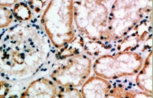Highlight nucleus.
<instances>
[{"instance_id":"17","label":"nucleus","mask_w":153,"mask_h":98,"mask_svg":"<svg viewBox=\"0 0 153 98\" xmlns=\"http://www.w3.org/2000/svg\"><path fill=\"white\" fill-rule=\"evenodd\" d=\"M18 0H0V6L4 7H12L17 3Z\"/></svg>"},{"instance_id":"9","label":"nucleus","mask_w":153,"mask_h":98,"mask_svg":"<svg viewBox=\"0 0 153 98\" xmlns=\"http://www.w3.org/2000/svg\"><path fill=\"white\" fill-rule=\"evenodd\" d=\"M152 50L150 49L143 60L141 69L136 74L135 83L137 87L152 95Z\"/></svg>"},{"instance_id":"15","label":"nucleus","mask_w":153,"mask_h":98,"mask_svg":"<svg viewBox=\"0 0 153 98\" xmlns=\"http://www.w3.org/2000/svg\"><path fill=\"white\" fill-rule=\"evenodd\" d=\"M28 6L31 10L39 13L43 10L45 1L44 0H28Z\"/></svg>"},{"instance_id":"7","label":"nucleus","mask_w":153,"mask_h":98,"mask_svg":"<svg viewBox=\"0 0 153 98\" xmlns=\"http://www.w3.org/2000/svg\"><path fill=\"white\" fill-rule=\"evenodd\" d=\"M59 85L52 79L39 77L29 84L19 97L21 98H56L58 97Z\"/></svg>"},{"instance_id":"13","label":"nucleus","mask_w":153,"mask_h":98,"mask_svg":"<svg viewBox=\"0 0 153 98\" xmlns=\"http://www.w3.org/2000/svg\"><path fill=\"white\" fill-rule=\"evenodd\" d=\"M13 18L11 10L0 6V29L8 27L13 21Z\"/></svg>"},{"instance_id":"4","label":"nucleus","mask_w":153,"mask_h":98,"mask_svg":"<svg viewBox=\"0 0 153 98\" xmlns=\"http://www.w3.org/2000/svg\"><path fill=\"white\" fill-rule=\"evenodd\" d=\"M152 14V0H114L108 19V43L129 33L143 20Z\"/></svg>"},{"instance_id":"6","label":"nucleus","mask_w":153,"mask_h":98,"mask_svg":"<svg viewBox=\"0 0 153 98\" xmlns=\"http://www.w3.org/2000/svg\"><path fill=\"white\" fill-rule=\"evenodd\" d=\"M65 60L53 70L51 78L59 86L81 87L91 73L92 59L85 54L79 53Z\"/></svg>"},{"instance_id":"12","label":"nucleus","mask_w":153,"mask_h":98,"mask_svg":"<svg viewBox=\"0 0 153 98\" xmlns=\"http://www.w3.org/2000/svg\"><path fill=\"white\" fill-rule=\"evenodd\" d=\"M13 16L20 21H29L32 18V11L25 2H17L13 6Z\"/></svg>"},{"instance_id":"11","label":"nucleus","mask_w":153,"mask_h":98,"mask_svg":"<svg viewBox=\"0 0 153 98\" xmlns=\"http://www.w3.org/2000/svg\"><path fill=\"white\" fill-rule=\"evenodd\" d=\"M106 97L113 98H152V94L146 93L141 90L134 89L131 87H126L123 85H112L111 89L107 94Z\"/></svg>"},{"instance_id":"8","label":"nucleus","mask_w":153,"mask_h":98,"mask_svg":"<svg viewBox=\"0 0 153 98\" xmlns=\"http://www.w3.org/2000/svg\"><path fill=\"white\" fill-rule=\"evenodd\" d=\"M112 84L109 80L93 75L88 77L82 85V97L84 98H102L107 97V94L111 89Z\"/></svg>"},{"instance_id":"2","label":"nucleus","mask_w":153,"mask_h":98,"mask_svg":"<svg viewBox=\"0 0 153 98\" xmlns=\"http://www.w3.org/2000/svg\"><path fill=\"white\" fill-rule=\"evenodd\" d=\"M114 0H73V17L79 35L108 43V19Z\"/></svg>"},{"instance_id":"3","label":"nucleus","mask_w":153,"mask_h":98,"mask_svg":"<svg viewBox=\"0 0 153 98\" xmlns=\"http://www.w3.org/2000/svg\"><path fill=\"white\" fill-rule=\"evenodd\" d=\"M41 24L56 49L69 43L77 35L74 25L73 0H51L42 13Z\"/></svg>"},{"instance_id":"10","label":"nucleus","mask_w":153,"mask_h":98,"mask_svg":"<svg viewBox=\"0 0 153 98\" xmlns=\"http://www.w3.org/2000/svg\"><path fill=\"white\" fill-rule=\"evenodd\" d=\"M84 38L79 34H77L73 41L61 49H57V52L55 55L56 60H63L70 56L82 53V51L84 50Z\"/></svg>"},{"instance_id":"16","label":"nucleus","mask_w":153,"mask_h":98,"mask_svg":"<svg viewBox=\"0 0 153 98\" xmlns=\"http://www.w3.org/2000/svg\"><path fill=\"white\" fill-rule=\"evenodd\" d=\"M10 90V84L6 80L0 81V98H5L7 97Z\"/></svg>"},{"instance_id":"14","label":"nucleus","mask_w":153,"mask_h":98,"mask_svg":"<svg viewBox=\"0 0 153 98\" xmlns=\"http://www.w3.org/2000/svg\"><path fill=\"white\" fill-rule=\"evenodd\" d=\"M59 98H82L81 90L73 87L59 86L58 97Z\"/></svg>"},{"instance_id":"5","label":"nucleus","mask_w":153,"mask_h":98,"mask_svg":"<svg viewBox=\"0 0 153 98\" xmlns=\"http://www.w3.org/2000/svg\"><path fill=\"white\" fill-rule=\"evenodd\" d=\"M143 60V55L136 51H117L98 56L92 68L96 75L113 80L136 75Z\"/></svg>"},{"instance_id":"1","label":"nucleus","mask_w":153,"mask_h":98,"mask_svg":"<svg viewBox=\"0 0 153 98\" xmlns=\"http://www.w3.org/2000/svg\"><path fill=\"white\" fill-rule=\"evenodd\" d=\"M52 43L39 25L22 21L0 34V74L10 81L33 77L48 63Z\"/></svg>"}]
</instances>
